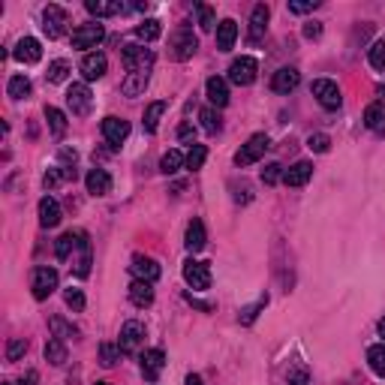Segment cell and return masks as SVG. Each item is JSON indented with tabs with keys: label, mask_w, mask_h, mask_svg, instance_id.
<instances>
[{
	"label": "cell",
	"mask_w": 385,
	"mask_h": 385,
	"mask_svg": "<svg viewBox=\"0 0 385 385\" xmlns=\"http://www.w3.org/2000/svg\"><path fill=\"white\" fill-rule=\"evenodd\" d=\"M271 148V139L265 136V132H256V136L247 139V145H241V151L235 154V166H253V163H259L265 156V151Z\"/></svg>",
	"instance_id": "obj_1"
},
{
	"label": "cell",
	"mask_w": 385,
	"mask_h": 385,
	"mask_svg": "<svg viewBox=\"0 0 385 385\" xmlns=\"http://www.w3.org/2000/svg\"><path fill=\"white\" fill-rule=\"evenodd\" d=\"M121 58H124V67H127V73H141V69H148V73H151V67H154V51L145 49V45H136V43L124 45Z\"/></svg>",
	"instance_id": "obj_2"
},
{
	"label": "cell",
	"mask_w": 385,
	"mask_h": 385,
	"mask_svg": "<svg viewBox=\"0 0 385 385\" xmlns=\"http://www.w3.org/2000/svg\"><path fill=\"white\" fill-rule=\"evenodd\" d=\"M58 271L49 268V265H39V268L34 271V280H30V289H34V298L36 301H45L49 295H54V289H58Z\"/></svg>",
	"instance_id": "obj_3"
},
{
	"label": "cell",
	"mask_w": 385,
	"mask_h": 385,
	"mask_svg": "<svg viewBox=\"0 0 385 385\" xmlns=\"http://www.w3.org/2000/svg\"><path fill=\"white\" fill-rule=\"evenodd\" d=\"M169 49H172V58L175 60H190L196 51H199V39L190 27H180L175 36L169 39Z\"/></svg>",
	"instance_id": "obj_4"
},
{
	"label": "cell",
	"mask_w": 385,
	"mask_h": 385,
	"mask_svg": "<svg viewBox=\"0 0 385 385\" xmlns=\"http://www.w3.org/2000/svg\"><path fill=\"white\" fill-rule=\"evenodd\" d=\"M67 106L75 117H88L91 108H93V93L88 84H69L67 91Z\"/></svg>",
	"instance_id": "obj_5"
},
{
	"label": "cell",
	"mask_w": 385,
	"mask_h": 385,
	"mask_svg": "<svg viewBox=\"0 0 385 385\" xmlns=\"http://www.w3.org/2000/svg\"><path fill=\"white\" fill-rule=\"evenodd\" d=\"M310 91H313V97L319 100V106H322V108H328V112H334V108H340V106H343L340 88H337L331 78H316Z\"/></svg>",
	"instance_id": "obj_6"
},
{
	"label": "cell",
	"mask_w": 385,
	"mask_h": 385,
	"mask_svg": "<svg viewBox=\"0 0 385 385\" xmlns=\"http://www.w3.org/2000/svg\"><path fill=\"white\" fill-rule=\"evenodd\" d=\"M103 36H106V30L100 21H88V25H78L73 30V49H97L100 43H103Z\"/></svg>",
	"instance_id": "obj_7"
},
{
	"label": "cell",
	"mask_w": 385,
	"mask_h": 385,
	"mask_svg": "<svg viewBox=\"0 0 385 385\" xmlns=\"http://www.w3.org/2000/svg\"><path fill=\"white\" fill-rule=\"evenodd\" d=\"M256 73H259L256 58L244 54V58L232 60V67H229V82H232V84H238V88H247V84H253V82H256Z\"/></svg>",
	"instance_id": "obj_8"
},
{
	"label": "cell",
	"mask_w": 385,
	"mask_h": 385,
	"mask_svg": "<svg viewBox=\"0 0 385 385\" xmlns=\"http://www.w3.org/2000/svg\"><path fill=\"white\" fill-rule=\"evenodd\" d=\"M67 21H69V15H67L64 6L49 3V6L43 10V30L49 34V39L64 36V34H67Z\"/></svg>",
	"instance_id": "obj_9"
},
{
	"label": "cell",
	"mask_w": 385,
	"mask_h": 385,
	"mask_svg": "<svg viewBox=\"0 0 385 385\" xmlns=\"http://www.w3.org/2000/svg\"><path fill=\"white\" fill-rule=\"evenodd\" d=\"M141 340H145V325H141V322H136V319L124 322L121 337H117V347H121L124 355H132V352H139Z\"/></svg>",
	"instance_id": "obj_10"
},
{
	"label": "cell",
	"mask_w": 385,
	"mask_h": 385,
	"mask_svg": "<svg viewBox=\"0 0 385 385\" xmlns=\"http://www.w3.org/2000/svg\"><path fill=\"white\" fill-rule=\"evenodd\" d=\"M82 75H84V82H97V78H103L106 75V69H108V58L103 51H88L82 58Z\"/></svg>",
	"instance_id": "obj_11"
},
{
	"label": "cell",
	"mask_w": 385,
	"mask_h": 385,
	"mask_svg": "<svg viewBox=\"0 0 385 385\" xmlns=\"http://www.w3.org/2000/svg\"><path fill=\"white\" fill-rule=\"evenodd\" d=\"M184 280L190 283L193 289H208L211 286V271H208V265L205 262H196V259H187L184 262Z\"/></svg>",
	"instance_id": "obj_12"
},
{
	"label": "cell",
	"mask_w": 385,
	"mask_h": 385,
	"mask_svg": "<svg viewBox=\"0 0 385 385\" xmlns=\"http://www.w3.org/2000/svg\"><path fill=\"white\" fill-rule=\"evenodd\" d=\"M163 367H166V352L163 349H148L145 355H141V376H145L148 382L160 380Z\"/></svg>",
	"instance_id": "obj_13"
},
{
	"label": "cell",
	"mask_w": 385,
	"mask_h": 385,
	"mask_svg": "<svg viewBox=\"0 0 385 385\" xmlns=\"http://www.w3.org/2000/svg\"><path fill=\"white\" fill-rule=\"evenodd\" d=\"M103 136H106V141L112 148H117V145H124L127 141V136H130V124L124 121V117H106L103 121Z\"/></svg>",
	"instance_id": "obj_14"
},
{
	"label": "cell",
	"mask_w": 385,
	"mask_h": 385,
	"mask_svg": "<svg viewBox=\"0 0 385 385\" xmlns=\"http://www.w3.org/2000/svg\"><path fill=\"white\" fill-rule=\"evenodd\" d=\"M130 271H132V277L136 280H145V283H156L160 280V265L154 262L151 256H136L132 259V265H130Z\"/></svg>",
	"instance_id": "obj_15"
},
{
	"label": "cell",
	"mask_w": 385,
	"mask_h": 385,
	"mask_svg": "<svg viewBox=\"0 0 385 385\" xmlns=\"http://www.w3.org/2000/svg\"><path fill=\"white\" fill-rule=\"evenodd\" d=\"M12 58L21 60V64H36V60L43 58V45H39V39L25 36V39H19V43H15Z\"/></svg>",
	"instance_id": "obj_16"
},
{
	"label": "cell",
	"mask_w": 385,
	"mask_h": 385,
	"mask_svg": "<svg viewBox=\"0 0 385 385\" xmlns=\"http://www.w3.org/2000/svg\"><path fill=\"white\" fill-rule=\"evenodd\" d=\"M60 223V205L54 196H43L39 199V226L43 229H54Z\"/></svg>",
	"instance_id": "obj_17"
},
{
	"label": "cell",
	"mask_w": 385,
	"mask_h": 385,
	"mask_svg": "<svg viewBox=\"0 0 385 385\" xmlns=\"http://www.w3.org/2000/svg\"><path fill=\"white\" fill-rule=\"evenodd\" d=\"M298 82H301V73H298L295 67H283L274 73L271 78V88L277 91V93H292L298 88Z\"/></svg>",
	"instance_id": "obj_18"
},
{
	"label": "cell",
	"mask_w": 385,
	"mask_h": 385,
	"mask_svg": "<svg viewBox=\"0 0 385 385\" xmlns=\"http://www.w3.org/2000/svg\"><path fill=\"white\" fill-rule=\"evenodd\" d=\"M310 178H313V163H307V160H298L295 166H289L283 172V184L286 187H304Z\"/></svg>",
	"instance_id": "obj_19"
},
{
	"label": "cell",
	"mask_w": 385,
	"mask_h": 385,
	"mask_svg": "<svg viewBox=\"0 0 385 385\" xmlns=\"http://www.w3.org/2000/svg\"><path fill=\"white\" fill-rule=\"evenodd\" d=\"M84 187H88L91 196H106L112 193V175L106 169H91L88 178H84Z\"/></svg>",
	"instance_id": "obj_20"
},
{
	"label": "cell",
	"mask_w": 385,
	"mask_h": 385,
	"mask_svg": "<svg viewBox=\"0 0 385 385\" xmlns=\"http://www.w3.org/2000/svg\"><path fill=\"white\" fill-rule=\"evenodd\" d=\"M265 27H268V6L256 3L253 6V15H250V43H262Z\"/></svg>",
	"instance_id": "obj_21"
},
{
	"label": "cell",
	"mask_w": 385,
	"mask_h": 385,
	"mask_svg": "<svg viewBox=\"0 0 385 385\" xmlns=\"http://www.w3.org/2000/svg\"><path fill=\"white\" fill-rule=\"evenodd\" d=\"M205 93H208V100H211V106H217V108H223L226 103H229V84H226V78H208V84H205Z\"/></svg>",
	"instance_id": "obj_22"
},
{
	"label": "cell",
	"mask_w": 385,
	"mask_h": 385,
	"mask_svg": "<svg viewBox=\"0 0 385 385\" xmlns=\"http://www.w3.org/2000/svg\"><path fill=\"white\" fill-rule=\"evenodd\" d=\"M130 301L136 304V307H151L154 304V283L132 280L130 283Z\"/></svg>",
	"instance_id": "obj_23"
},
{
	"label": "cell",
	"mask_w": 385,
	"mask_h": 385,
	"mask_svg": "<svg viewBox=\"0 0 385 385\" xmlns=\"http://www.w3.org/2000/svg\"><path fill=\"white\" fill-rule=\"evenodd\" d=\"M148 78H151V73L148 69H141V73H130L127 78H124V84H121V93L124 97H141L145 93V88H148Z\"/></svg>",
	"instance_id": "obj_24"
},
{
	"label": "cell",
	"mask_w": 385,
	"mask_h": 385,
	"mask_svg": "<svg viewBox=\"0 0 385 385\" xmlns=\"http://www.w3.org/2000/svg\"><path fill=\"white\" fill-rule=\"evenodd\" d=\"M205 241H208V235H205V223L202 220H193L190 226H187V235H184V244L190 253H199L202 247H205Z\"/></svg>",
	"instance_id": "obj_25"
},
{
	"label": "cell",
	"mask_w": 385,
	"mask_h": 385,
	"mask_svg": "<svg viewBox=\"0 0 385 385\" xmlns=\"http://www.w3.org/2000/svg\"><path fill=\"white\" fill-rule=\"evenodd\" d=\"M364 127L376 132V136H385V106L382 103H371L364 108Z\"/></svg>",
	"instance_id": "obj_26"
},
{
	"label": "cell",
	"mask_w": 385,
	"mask_h": 385,
	"mask_svg": "<svg viewBox=\"0 0 385 385\" xmlns=\"http://www.w3.org/2000/svg\"><path fill=\"white\" fill-rule=\"evenodd\" d=\"M235 39H238V25H235L232 19H223L217 25V49L220 51H229L235 45Z\"/></svg>",
	"instance_id": "obj_27"
},
{
	"label": "cell",
	"mask_w": 385,
	"mask_h": 385,
	"mask_svg": "<svg viewBox=\"0 0 385 385\" xmlns=\"http://www.w3.org/2000/svg\"><path fill=\"white\" fill-rule=\"evenodd\" d=\"M84 10H88L91 15H97V19H106V15H121L127 6H124L121 0H112V3H108V0H88Z\"/></svg>",
	"instance_id": "obj_28"
},
{
	"label": "cell",
	"mask_w": 385,
	"mask_h": 385,
	"mask_svg": "<svg viewBox=\"0 0 385 385\" xmlns=\"http://www.w3.org/2000/svg\"><path fill=\"white\" fill-rule=\"evenodd\" d=\"M78 244H82V232H67L58 238V244H54V256L64 262V259H69L78 250Z\"/></svg>",
	"instance_id": "obj_29"
},
{
	"label": "cell",
	"mask_w": 385,
	"mask_h": 385,
	"mask_svg": "<svg viewBox=\"0 0 385 385\" xmlns=\"http://www.w3.org/2000/svg\"><path fill=\"white\" fill-rule=\"evenodd\" d=\"M166 108H169L166 100H156V103H151L145 108V121H141L145 132H156V127H160V117L166 115Z\"/></svg>",
	"instance_id": "obj_30"
},
{
	"label": "cell",
	"mask_w": 385,
	"mask_h": 385,
	"mask_svg": "<svg viewBox=\"0 0 385 385\" xmlns=\"http://www.w3.org/2000/svg\"><path fill=\"white\" fill-rule=\"evenodd\" d=\"M91 241H88V232H82V253H78V259H73V265H75V277H88L91 274Z\"/></svg>",
	"instance_id": "obj_31"
},
{
	"label": "cell",
	"mask_w": 385,
	"mask_h": 385,
	"mask_svg": "<svg viewBox=\"0 0 385 385\" xmlns=\"http://www.w3.org/2000/svg\"><path fill=\"white\" fill-rule=\"evenodd\" d=\"M45 361L54 367H60L67 361V347L60 337H49V343H45Z\"/></svg>",
	"instance_id": "obj_32"
},
{
	"label": "cell",
	"mask_w": 385,
	"mask_h": 385,
	"mask_svg": "<svg viewBox=\"0 0 385 385\" xmlns=\"http://www.w3.org/2000/svg\"><path fill=\"white\" fill-rule=\"evenodd\" d=\"M136 36L141 39V43H156V39L163 36V25L156 19H145L141 25L136 27Z\"/></svg>",
	"instance_id": "obj_33"
},
{
	"label": "cell",
	"mask_w": 385,
	"mask_h": 385,
	"mask_svg": "<svg viewBox=\"0 0 385 385\" xmlns=\"http://www.w3.org/2000/svg\"><path fill=\"white\" fill-rule=\"evenodd\" d=\"M205 160H208V148H205V145H196V141H193V148H190V151H187V156H184V169L199 172L202 166H205Z\"/></svg>",
	"instance_id": "obj_34"
},
{
	"label": "cell",
	"mask_w": 385,
	"mask_h": 385,
	"mask_svg": "<svg viewBox=\"0 0 385 385\" xmlns=\"http://www.w3.org/2000/svg\"><path fill=\"white\" fill-rule=\"evenodd\" d=\"M367 364H371V371L376 376L385 380V343H373V347L367 349Z\"/></svg>",
	"instance_id": "obj_35"
},
{
	"label": "cell",
	"mask_w": 385,
	"mask_h": 385,
	"mask_svg": "<svg viewBox=\"0 0 385 385\" xmlns=\"http://www.w3.org/2000/svg\"><path fill=\"white\" fill-rule=\"evenodd\" d=\"M6 93L12 100H27L30 97V78L27 75H12L10 84H6Z\"/></svg>",
	"instance_id": "obj_36"
},
{
	"label": "cell",
	"mask_w": 385,
	"mask_h": 385,
	"mask_svg": "<svg viewBox=\"0 0 385 385\" xmlns=\"http://www.w3.org/2000/svg\"><path fill=\"white\" fill-rule=\"evenodd\" d=\"M184 156H187V154L175 151V148H172V151H166V154H163V160H160V172H163V175H175V172L184 166Z\"/></svg>",
	"instance_id": "obj_37"
},
{
	"label": "cell",
	"mask_w": 385,
	"mask_h": 385,
	"mask_svg": "<svg viewBox=\"0 0 385 385\" xmlns=\"http://www.w3.org/2000/svg\"><path fill=\"white\" fill-rule=\"evenodd\" d=\"M45 121H49V127H51V132H54L58 139L67 132V115L60 112V108H54V106L45 108Z\"/></svg>",
	"instance_id": "obj_38"
},
{
	"label": "cell",
	"mask_w": 385,
	"mask_h": 385,
	"mask_svg": "<svg viewBox=\"0 0 385 385\" xmlns=\"http://www.w3.org/2000/svg\"><path fill=\"white\" fill-rule=\"evenodd\" d=\"M265 304H268V295H262L256 304H247V307H241L238 310V322H241V325H250V322L259 316V310H265Z\"/></svg>",
	"instance_id": "obj_39"
},
{
	"label": "cell",
	"mask_w": 385,
	"mask_h": 385,
	"mask_svg": "<svg viewBox=\"0 0 385 385\" xmlns=\"http://www.w3.org/2000/svg\"><path fill=\"white\" fill-rule=\"evenodd\" d=\"M75 334H78V328L73 325V322H67V319H60V316L51 319V337H60V340H67V337H75Z\"/></svg>",
	"instance_id": "obj_40"
},
{
	"label": "cell",
	"mask_w": 385,
	"mask_h": 385,
	"mask_svg": "<svg viewBox=\"0 0 385 385\" xmlns=\"http://www.w3.org/2000/svg\"><path fill=\"white\" fill-rule=\"evenodd\" d=\"M367 60H371V67H373V69L385 73V39H376L373 49L367 51Z\"/></svg>",
	"instance_id": "obj_41"
},
{
	"label": "cell",
	"mask_w": 385,
	"mask_h": 385,
	"mask_svg": "<svg viewBox=\"0 0 385 385\" xmlns=\"http://www.w3.org/2000/svg\"><path fill=\"white\" fill-rule=\"evenodd\" d=\"M45 75H49V82H51V84L67 82V75H69V64H67V60H51V64H49V73H45Z\"/></svg>",
	"instance_id": "obj_42"
},
{
	"label": "cell",
	"mask_w": 385,
	"mask_h": 385,
	"mask_svg": "<svg viewBox=\"0 0 385 385\" xmlns=\"http://www.w3.org/2000/svg\"><path fill=\"white\" fill-rule=\"evenodd\" d=\"M199 121H202V127H205V132H220V127H223V121H220V115L214 108H202Z\"/></svg>",
	"instance_id": "obj_43"
},
{
	"label": "cell",
	"mask_w": 385,
	"mask_h": 385,
	"mask_svg": "<svg viewBox=\"0 0 385 385\" xmlns=\"http://www.w3.org/2000/svg\"><path fill=\"white\" fill-rule=\"evenodd\" d=\"M307 148L313 154H328V148H331V139L325 136V132H313V136L307 139Z\"/></svg>",
	"instance_id": "obj_44"
},
{
	"label": "cell",
	"mask_w": 385,
	"mask_h": 385,
	"mask_svg": "<svg viewBox=\"0 0 385 385\" xmlns=\"http://www.w3.org/2000/svg\"><path fill=\"white\" fill-rule=\"evenodd\" d=\"M64 301H67V307L75 310V313L84 310V292H82V289H67V292H64Z\"/></svg>",
	"instance_id": "obj_45"
},
{
	"label": "cell",
	"mask_w": 385,
	"mask_h": 385,
	"mask_svg": "<svg viewBox=\"0 0 385 385\" xmlns=\"http://www.w3.org/2000/svg\"><path fill=\"white\" fill-rule=\"evenodd\" d=\"M277 180H283V166H280V163H268V166L262 169V184L274 187Z\"/></svg>",
	"instance_id": "obj_46"
},
{
	"label": "cell",
	"mask_w": 385,
	"mask_h": 385,
	"mask_svg": "<svg viewBox=\"0 0 385 385\" xmlns=\"http://www.w3.org/2000/svg\"><path fill=\"white\" fill-rule=\"evenodd\" d=\"M25 352H27V343H25V340H19V337L6 343V361H19L21 355H25Z\"/></svg>",
	"instance_id": "obj_47"
},
{
	"label": "cell",
	"mask_w": 385,
	"mask_h": 385,
	"mask_svg": "<svg viewBox=\"0 0 385 385\" xmlns=\"http://www.w3.org/2000/svg\"><path fill=\"white\" fill-rule=\"evenodd\" d=\"M196 10H199V27L202 30H214V10L205 6V3H199Z\"/></svg>",
	"instance_id": "obj_48"
},
{
	"label": "cell",
	"mask_w": 385,
	"mask_h": 385,
	"mask_svg": "<svg viewBox=\"0 0 385 385\" xmlns=\"http://www.w3.org/2000/svg\"><path fill=\"white\" fill-rule=\"evenodd\" d=\"M316 6H319V0H292V3H289V12L304 15V12H313Z\"/></svg>",
	"instance_id": "obj_49"
},
{
	"label": "cell",
	"mask_w": 385,
	"mask_h": 385,
	"mask_svg": "<svg viewBox=\"0 0 385 385\" xmlns=\"http://www.w3.org/2000/svg\"><path fill=\"white\" fill-rule=\"evenodd\" d=\"M60 180H67L64 169H49V172H45V178H43V184H45V190H54Z\"/></svg>",
	"instance_id": "obj_50"
},
{
	"label": "cell",
	"mask_w": 385,
	"mask_h": 385,
	"mask_svg": "<svg viewBox=\"0 0 385 385\" xmlns=\"http://www.w3.org/2000/svg\"><path fill=\"white\" fill-rule=\"evenodd\" d=\"M117 358H121V347H112V343H103V364L115 367Z\"/></svg>",
	"instance_id": "obj_51"
},
{
	"label": "cell",
	"mask_w": 385,
	"mask_h": 385,
	"mask_svg": "<svg viewBox=\"0 0 385 385\" xmlns=\"http://www.w3.org/2000/svg\"><path fill=\"white\" fill-rule=\"evenodd\" d=\"M304 36H307V39H319L322 36V25H319V21H310V25H304Z\"/></svg>",
	"instance_id": "obj_52"
},
{
	"label": "cell",
	"mask_w": 385,
	"mask_h": 385,
	"mask_svg": "<svg viewBox=\"0 0 385 385\" xmlns=\"http://www.w3.org/2000/svg\"><path fill=\"white\" fill-rule=\"evenodd\" d=\"M289 385H310L307 371H295L292 376H289Z\"/></svg>",
	"instance_id": "obj_53"
},
{
	"label": "cell",
	"mask_w": 385,
	"mask_h": 385,
	"mask_svg": "<svg viewBox=\"0 0 385 385\" xmlns=\"http://www.w3.org/2000/svg\"><path fill=\"white\" fill-rule=\"evenodd\" d=\"M36 382H39V373L36 371H27L25 380H21V385H36Z\"/></svg>",
	"instance_id": "obj_54"
},
{
	"label": "cell",
	"mask_w": 385,
	"mask_h": 385,
	"mask_svg": "<svg viewBox=\"0 0 385 385\" xmlns=\"http://www.w3.org/2000/svg\"><path fill=\"white\" fill-rule=\"evenodd\" d=\"M178 136H180V139H193V127H180Z\"/></svg>",
	"instance_id": "obj_55"
},
{
	"label": "cell",
	"mask_w": 385,
	"mask_h": 385,
	"mask_svg": "<svg viewBox=\"0 0 385 385\" xmlns=\"http://www.w3.org/2000/svg\"><path fill=\"white\" fill-rule=\"evenodd\" d=\"M187 385H202V376L199 373H190V376H187Z\"/></svg>",
	"instance_id": "obj_56"
},
{
	"label": "cell",
	"mask_w": 385,
	"mask_h": 385,
	"mask_svg": "<svg viewBox=\"0 0 385 385\" xmlns=\"http://www.w3.org/2000/svg\"><path fill=\"white\" fill-rule=\"evenodd\" d=\"M380 334L385 337V319H380Z\"/></svg>",
	"instance_id": "obj_57"
},
{
	"label": "cell",
	"mask_w": 385,
	"mask_h": 385,
	"mask_svg": "<svg viewBox=\"0 0 385 385\" xmlns=\"http://www.w3.org/2000/svg\"><path fill=\"white\" fill-rule=\"evenodd\" d=\"M97 385H112V382H97Z\"/></svg>",
	"instance_id": "obj_58"
},
{
	"label": "cell",
	"mask_w": 385,
	"mask_h": 385,
	"mask_svg": "<svg viewBox=\"0 0 385 385\" xmlns=\"http://www.w3.org/2000/svg\"><path fill=\"white\" fill-rule=\"evenodd\" d=\"M3 385H12V382H3Z\"/></svg>",
	"instance_id": "obj_59"
}]
</instances>
